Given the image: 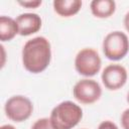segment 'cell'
Wrapping results in <instances>:
<instances>
[{
	"mask_svg": "<svg viewBox=\"0 0 129 129\" xmlns=\"http://www.w3.org/2000/svg\"><path fill=\"white\" fill-rule=\"evenodd\" d=\"M24 69L31 74H39L47 69L51 60L50 42L44 36L27 40L21 51Z\"/></svg>",
	"mask_w": 129,
	"mask_h": 129,
	"instance_id": "cell-1",
	"label": "cell"
},
{
	"mask_svg": "<svg viewBox=\"0 0 129 129\" xmlns=\"http://www.w3.org/2000/svg\"><path fill=\"white\" fill-rule=\"evenodd\" d=\"M83 118L81 106L72 102L63 101L57 104L50 112V122L54 129H73Z\"/></svg>",
	"mask_w": 129,
	"mask_h": 129,
	"instance_id": "cell-2",
	"label": "cell"
},
{
	"mask_svg": "<svg viewBox=\"0 0 129 129\" xmlns=\"http://www.w3.org/2000/svg\"><path fill=\"white\" fill-rule=\"evenodd\" d=\"M105 56L110 60H120L124 58L129 51V39L126 33L115 30L109 32L102 44Z\"/></svg>",
	"mask_w": 129,
	"mask_h": 129,
	"instance_id": "cell-3",
	"label": "cell"
},
{
	"mask_svg": "<svg viewBox=\"0 0 129 129\" xmlns=\"http://www.w3.org/2000/svg\"><path fill=\"white\" fill-rule=\"evenodd\" d=\"M102 67V60L97 50L86 47L81 49L75 57V69L86 78L96 76Z\"/></svg>",
	"mask_w": 129,
	"mask_h": 129,
	"instance_id": "cell-4",
	"label": "cell"
},
{
	"mask_svg": "<svg viewBox=\"0 0 129 129\" xmlns=\"http://www.w3.org/2000/svg\"><path fill=\"white\" fill-rule=\"evenodd\" d=\"M4 112L8 119L13 122L20 123L31 116L33 112V104L25 96H12L5 102Z\"/></svg>",
	"mask_w": 129,
	"mask_h": 129,
	"instance_id": "cell-5",
	"label": "cell"
},
{
	"mask_svg": "<svg viewBox=\"0 0 129 129\" xmlns=\"http://www.w3.org/2000/svg\"><path fill=\"white\" fill-rule=\"evenodd\" d=\"M74 98L81 104L91 105L96 103L102 96L100 84L92 79H83L78 81L73 88Z\"/></svg>",
	"mask_w": 129,
	"mask_h": 129,
	"instance_id": "cell-6",
	"label": "cell"
},
{
	"mask_svg": "<svg viewBox=\"0 0 129 129\" xmlns=\"http://www.w3.org/2000/svg\"><path fill=\"white\" fill-rule=\"evenodd\" d=\"M128 74L126 69L119 63L108 64L102 72L101 79L105 88L110 91L121 89L127 82Z\"/></svg>",
	"mask_w": 129,
	"mask_h": 129,
	"instance_id": "cell-7",
	"label": "cell"
},
{
	"mask_svg": "<svg viewBox=\"0 0 129 129\" xmlns=\"http://www.w3.org/2000/svg\"><path fill=\"white\" fill-rule=\"evenodd\" d=\"M19 34L21 36H28L40 30L42 20L36 13H22L16 17Z\"/></svg>",
	"mask_w": 129,
	"mask_h": 129,
	"instance_id": "cell-8",
	"label": "cell"
},
{
	"mask_svg": "<svg viewBox=\"0 0 129 129\" xmlns=\"http://www.w3.org/2000/svg\"><path fill=\"white\" fill-rule=\"evenodd\" d=\"M53 10L61 17H71L76 15L82 7L81 0H54Z\"/></svg>",
	"mask_w": 129,
	"mask_h": 129,
	"instance_id": "cell-9",
	"label": "cell"
},
{
	"mask_svg": "<svg viewBox=\"0 0 129 129\" xmlns=\"http://www.w3.org/2000/svg\"><path fill=\"white\" fill-rule=\"evenodd\" d=\"M92 14L97 18H108L116 10V3L113 0H93L90 4Z\"/></svg>",
	"mask_w": 129,
	"mask_h": 129,
	"instance_id": "cell-10",
	"label": "cell"
},
{
	"mask_svg": "<svg viewBox=\"0 0 129 129\" xmlns=\"http://www.w3.org/2000/svg\"><path fill=\"white\" fill-rule=\"evenodd\" d=\"M17 34H19L18 25L15 19L2 15L0 17V40L10 41L12 40Z\"/></svg>",
	"mask_w": 129,
	"mask_h": 129,
	"instance_id": "cell-11",
	"label": "cell"
},
{
	"mask_svg": "<svg viewBox=\"0 0 129 129\" xmlns=\"http://www.w3.org/2000/svg\"><path fill=\"white\" fill-rule=\"evenodd\" d=\"M30 129H54L49 118H40L37 119L31 126Z\"/></svg>",
	"mask_w": 129,
	"mask_h": 129,
	"instance_id": "cell-12",
	"label": "cell"
},
{
	"mask_svg": "<svg viewBox=\"0 0 129 129\" xmlns=\"http://www.w3.org/2000/svg\"><path fill=\"white\" fill-rule=\"evenodd\" d=\"M18 4L25 8H37L42 4L40 0H30V1H18Z\"/></svg>",
	"mask_w": 129,
	"mask_h": 129,
	"instance_id": "cell-13",
	"label": "cell"
},
{
	"mask_svg": "<svg viewBox=\"0 0 129 129\" xmlns=\"http://www.w3.org/2000/svg\"><path fill=\"white\" fill-rule=\"evenodd\" d=\"M120 121L123 129H129V108L123 111V113L121 114Z\"/></svg>",
	"mask_w": 129,
	"mask_h": 129,
	"instance_id": "cell-14",
	"label": "cell"
},
{
	"mask_svg": "<svg viewBox=\"0 0 129 129\" xmlns=\"http://www.w3.org/2000/svg\"><path fill=\"white\" fill-rule=\"evenodd\" d=\"M98 129H119L118 126L111 120H105L101 122L98 126Z\"/></svg>",
	"mask_w": 129,
	"mask_h": 129,
	"instance_id": "cell-15",
	"label": "cell"
},
{
	"mask_svg": "<svg viewBox=\"0 0 129 129\" xmlns=\"http://www.w3.org/2000/svg\"><path fill=\"white\" fill-rule=\"evenodd\" d=\"M123 23H124V26L126 28L127 31H129V11L125 14L124 16V20H123Z\"/></svg>",
	"mask_w": 129,
	"mask_h": 129,
	"instance_id": "cell-16",
	"label": "cell"
},
{
	"mask_svg": "<svg viewBox=\"0 0 129 129\" xmlns=\"http://www.w3.org/2000/svg\"><path fill=\"white\" fill-rule=\"evenodd\" d=\"M0 129H16L13 125H10V124H5V125H2L0 127Z\"/></svg>",
	"mask_w": 129,
	"mask_h": 129,
	"instance_id": "cell-17",
	"label": "cell"
},
{
	"mask_svg": "<svg viewBox=\"0 0 129 129\" xmlns=\"http://www.w3.org/2000/svg\"><path fill=\"white\" fill-rule=\"evenodd\" d=\"M126 100H127V102H128V104H129V92L127 93V97H126Z\"/></svg>",
	"mask_w": 129,
	"mask_h": 129,
	"instance_id": "cell-18",
	"label": "cell"
},
{
	"mask_svg": "<svg viewBox=\"0 0 129 129\" xmlns=\"http://www.w3.org/2000/svg\"><path fill=\"white\" fill-rule=\"evenodd\" d=\"M83 129H85V128H83Z\"/></svg>",
	"mask_w": 129,
	"mask_h": 129,
	"instance_id": "cell-19",
	"label": "cell"
}]
</instances>
